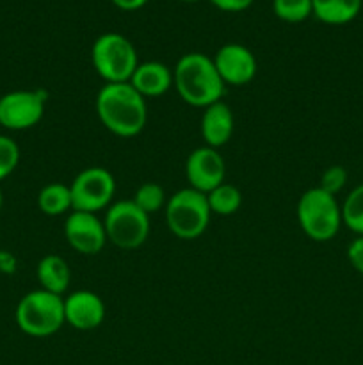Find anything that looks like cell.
Masks as SVG:
<instances>
[{
  "label": "cell",
  "instance_id": "5",
  "mask_svg": "<svg viewBox=\"0 0 363 365\" xmlns=\"http://www.w3.org/2000/svg\"><path fill=\"white\" fill-rule=\"evenodd\" d=\"M91 63L105 84H121L130 81L139 57L130 39L120 32H105L93 43Z\"/></svg>",
  "mask_w": 363,
  "mask_h": 365
},
{
  "label": "cell",
  "instance_id": "20",
  "mask_svg": "<svg viewBox=\"0 0 363 365\" xmlns=\"http://www.w3.org/2000/svg\"><path fill=\"white\" fill-rule=\"evenodd\" d=\"M340 207L342 223L356 235H363V184L356 185Z\"/></svg>",
  "mask_w": 363,
  "mask_h": 365
},
{
  "label": "cell",
  "instance_id": "24",
  "mask_svg": "<svg viewBox=\"0 0 363 365\" xmlns=\"http://www.w3.org/2000/svg\"><path fill=\"white\" fill-rule=\"evenodd\" d=\"M345 184H347V170L340 164H335V166H330L324 171L322 177H320L319 187L326 191L327 195L337 196L345 187Z\"/></svg>",
  "mask_w": 363,
  "mask_h": 365
},
{
  "label": "cell",
  "instance_id": "25",
  "mask_svg": "<svg viewBox=\"0 0 363 365\" xmlns=\"http://www.w3.org/2000/svg\"><path fill=\"white\" fill-rule=\"evenodd\" d=\"M347 259L349 264L354 267V271L363 274V235L352 239L351 245L347 246Z\"/></svg>",
  "mask_w": 363,
  "mask_h": 365
},
{
  "label": "cell",
  "instance_id": "17",
  "mask_svg": "<svg viewBox=\"0 0 363 365\" xmlns=\"http://www.w3.org/2000/svg\"><path fill=\"white\" fill-rule=\"evenodd\" d=\"M363 0H312L313 16L327 25H345L362 11Z\"/></svg>",
  "mask_w": 363,
  "mask_h": 365
},
{
  "label": "cell",
  "instance_id": "11",
  "mask_svg": "<svg viewBox=\"0 0 363 365\" xmlns=\"http://www.w3.org/2000/svg\"><path fill=\"white\" fill-rule=\"evenodd\" d=\"M185 177H187L189 187L206 195L224 182L226 163L219 150L199 146L189 153L187 163H185Z\"/></svg>",
  "mask_w": 363,
  "mask_h": 365
},
{
  "label": "cell",
  "instance_id": "13",
  "mask_svg": "<svg viewBox=\"0 0 363 365\" xmlns=\"http://www.w3.org/2000/svg\"><path fill=\"white\" fill-rule=\"evenodd\" d=\"M105 319V303L93 291H75L64 296V321L78 331L96 330Z\"/></svg>",
  "mask_w": 363,
  "mask_h": 365
},
{
  "label": "cell",
  "instance_id": "12",
  "mask_svg": "<svg viewBox=\"0 0 363 365\" xmlns=\"http://www.w3.org/2000/svg\"><path fill=\"white\" fill-rule=\"evenodd\" d=\"M219 77L226 86H246L255 78L256 57L251 50L238 43H226L212 57Z\"/></svg>",
  "mask_w": 363,
  "mask_h": 365
},
{
  "label": "cell",
  "instance_id": "29",
  "mask_svg": "<svg viewBox=\"0 0 363 365\" xmlns=\"http://www.w3.org/2000/svg\"><path fill=\"white\" fill-rule=\"evenodd\" d=\"M184 2H196V0H184Z\"/></svg>",
  "mask_w": 363,
  "mask_h": 365
},
{
  "label": "cell",
  "instance_id": "26",
  "mask_svg": "<svg viewBox=\"0 0 363 365\" xmlns=\"http://www.w3.org/2000/svg\"><path fill=\"white\" fill-rule=\"evenodd\" d=\"M210 2L224 13H241V11H246L249 6H253L255 0H210Z\"/></svg>",
  "mask_w": 363,
  "mask_h": 365
},
{
  "label": "cell",
  "instance_id": "10",
  "mask_svg": "<svg viewBox=\"0 0 363 365\" xmlns=\"http://www.w3.org/2000/svg\"><path fill=\"white\" fill-rule=\"evenodd\" d=\"M64 237L80 255H96L107 245L103 220L93 212L71 210L64 221Z\"/></svg>",
  "mask_w": 363,
  "mask_h": 365
},
{
  "label": "cell",
  "instance_id": "19",
  "mask_svg": "<svg viewBox=\"0 0 363 365\" xmlns=\"http://www.w3.org/2000/svg\"><path fill=\"white\" fill-rule=\"evenodd\" d=\"M206 202H209L210 212L217 214V216H231L237 212L242 205V192L233 184H226L223 182L206 192Z\"/></svg>",
  "mask_w": 363,
  "mask_h": 365
},
{
  "label": "cell",
  "instance_id": "28",
  "mask_svg": "<svg viewBox=\"0 0 363 365\" xmlns=\"http://www.w3.org/2000/svg\"><path fill=\"white\" fill-rule=\"evenodd\" d=\"M2 205H4V192H2V187H0V210H2Z\"/></svg>",
  "mask_w": 363,
  "mask_h": 365
},
{
  "label": "cell",
  "instance_id": "1",
  "mask_svg": "<svg viewBox=\"0 0 363 365\" xmlns=\"http://www.w3.org/2000/svg\"><path fill=\"white\" fill-rule=\"evenodd\" d=\"M96 116L110 134L117 138H135L148 121V106L128 82L103 84L96 95Z\"/></svg>",
  "mask_w": 363,
  "mask_h": 365
},
{
  "label": "cell",
  "instance_id": "7",
  "mask_svg": "<svg viewBox=\"0 0 363 365\" xmlns=\"http://www.w3.org/2000/svg\"><path fill=\"white\" fill-rule=\"evenodd\" d=\"M103 227L107 232V241L121 250H135L148 239L149 216L132 200H120L110 203L105 210Z\"/></svg>",
  "mask_w": 363,
  "mask_h": 365
},
{
  "label": "cell",
  "instance_id": "4",
  "mask_svg": "<svg viewBox=\"0 0 363 365\" xmlns=\"http://www.w3.org/2000/svg\"><path fill=\"white\" fill-rule=\"evenodd\" d=\"M295 216L306 237L315 242L331 241L344 225L337 196L327 195L319 185L302 192L295 207Z\"/></svg>",
  "mask_w": 363,
  "mask_h": 365
},
{
  "label": "cell",
  "instance_id": "8",
  "mask_svg": "<svg viewBox=\"0 0 363 365\" xmlns=\"http://www.w3.org/2000/svg\"><path fill=\"white\" fill-rule=\"evenodd\" d=\"M73 210L100 212L107 210L116 195V180L107 168L91 166L82 170L70 184Z\"/></svg>",
  "mask_w": 363,
  "mask_h": 365
},
{
  "label": "cell",
  "instance_id": "18",
  "mask_svg": "<svg viewBox=\"0 0 363 365\" xmlns=\"http://www.w3.org/2000/svg\"><path fill=\"white\" fill-rule=\"evenodd\" d=\"M38 207L46 216H63L68 210H73L70 185L63 182L46 184L38 195Z\"/></svg>",
  "mask_w": 363,
  "mask_h": 365
},
{
  "label": "cell",
  "instance_id": "9",
  "mask_svg": "<svg viewBox=\"0 0 363 365\" xmlns=\"http://www.w3.org/2000/svg\"><path fill=\"white\" fill-rule=\"evenodd\" d=\"M45 96L41 91L6 93L0 96V125L7 130H27L36 127L45 114Z\"/></svg>",
  "mask_w": 363,
  "mask_h": 365
},
{
  "label": "cell",
  "instance_id": "15",
  "mask_svg": "<svg viewBox=\"0 0 363 365\" xmlns=\"http://www.w3.org/2000/svg\"><path fill=\"white\" fill-rule=\"evenodd\" d=\"M199 127H201V138L205 141V146L219 150L233 135L235 120L230 106L221 100V102L205 107Z\"/></svg>",
  "mask_w": 363,
  "mask_h": 365
},
{
  "label": "cell",
  "instance_id": "3",
  "mask_svg": "<svg viewBox=\"0 0 363 365\" xmlns=\"http://www.w3.org/2000/svg\"><path fill=\"white\" fill-rule=\"evenodd\" d=\"M18 328L31 337H50L66 324L64 321V296L45 289L27 292L18 302L14 312Z\"/></svg>",
  "mask_w": 363,
  "mask_h": 365
},
{
  "label": "cell",
  "instance_id": "27",
  "mask_svg": "<svg viewBox=\"0 0 363 365\" xmlns=\"http://www.w3.org/2000/svg\"><path fill=\"white\" fill-rule=\"evenodd\" d=\"M114 6L123 11H137L148 4V0H112Z\"/></svg>",
  "mask_w": 363,
  "mask_h": 365
},
{
  "label": "cell",
  "instance_id": "14",
  "mask_svg": "<svg viewBox=\"0 0 363 365\" xmlns=\"http://www.w3.org/2000/svg\"><path fill=\"white\" fill-rule=\"evenodd\" d=\"M128 84L146 100L159 98L173 88V70L160 61L139 63Z\"/></svg>",
  "mask_w": 363,
  "mask_h": 365
},
{
  "label": "cell",
  "instance_id": "2",
  "mask_svg": "<svg viewBox=\"0 0 363 365\" xmlns=\"http://www.w3.org/2000/svg\"><path fill=\"white\" fill-rule=\"evenodd\" d=\"M173 88L187 106L205 109L223 100L226 84L217 73L212 57L201 52H189L174 64Z\"/></svg>",
  "mask_w": 363,
  "mask_h": 365
},
{
  "label": "cell",
  "instance_id": "21",
  "mask_svg": "<svg viewBox=\"0 0 363 365\" xmlns=\"http://www.w3.org/2000/svg\"><path fill=\"white\" fill-rule=\"evenodd\" d=\"M132 202H134L142 212L152 216V214L159 212L160 209L166 207V191H164L162 185L157 184V182H144V184L139 185L137 191L134 192Z\"/></svg>",
  "mask_w": 363,
  "mask_h": 365
},
{
  "label": "cell",
  "instance_id": "6",
  "mask_svg": "<svg viewBox=\"0 0 363 365\" xmlns=\"http://www.w3.org/2000/svg\"><path fill=\"white\" fill-rule=\"evenodd\" d=\"M164 210L167 228L182 241H192L205 234L212 216L206 195L192 187L180 189L171 195Z\"/></svg>",
  "mask_w": 363,
  "mask_h": 365
},
{
  "label": "cell",
  "instance_id": "22",
  "mask_svg": "<svg viewBox=\"0 0 363 365\" xmlns=\"http://www.w3.org/2000/svg\"><path fill=\"white\" fill-rule=\"evenodd\" d=\"M273 11L288 24H299L313 14L312 0H273Z\"/></svg>",
  "mask_w": 363,
  "mask_h": 365
},
{
  "label": "cell",
  "instance_id": "23",
  "mask_svg": "<svg viewBox=\"0 0 363 365\" xmlns=\"http://www.w3.org/2000/svg\"><path fill=\"white\" fill-rule=\"evenodd\" d=\"M20 163V148L7 135H0V182L9 177Z\"/></svg>",
  "mask_w": 363,
  "mask_h": 365
},
{
  "label": "cell",
  "instance_id": "16",
  "mask_svg": "<svg viewBox=\"0 0 363 365\" xmlns=\"http://www.w3.org/2000/svg\"><path fill=\"white\" fill-rule=\"evenodd\" d=\"M36 277L41 284V289L53 292V294L64 296L71 282L70 264L60 255H45L38 262Z\"/></svg>",
  "mask_w": 363,
  "mask_h": 365
}]
</instances>
